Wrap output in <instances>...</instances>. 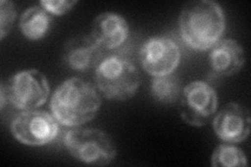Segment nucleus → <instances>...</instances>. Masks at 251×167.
I'll return each mask as SVG.
<instances>
[{"mask_svg":"<svg viewBox=\"0 0 251 167\" xmlns=\"http://www.w3.org/2000/svg\"><path fill=\"white\" fill-rule=\"evenodd\" d=\"M101 105L96 87L80 77H70L54 90L50 111L57 121L76 128L94 118Z\"/></svg>","mask_w":251,"mask_h":167,"instance_id":"f257e3e1","label":"nucleus"},{"mask_svg":"<svg viewBox=\"0 0 251 167\" xmlns=\"http://www.w3.org/2000/svg\"><path fill=\"white\" fill-rule=\"evenodd\" d=\"M180 35L185 44L196 50L213 47L225 30V15L213 0H197L184 5L179 17Z\"/></svg>","mask_w":251,"mask_h":167,"instance_id":"f03ea898","label":"nucleus"},{"mask_svg":"<svg viewBox=\"0 0 251 167\" xmlns=\"http://www.w3.org/2000/svg\"><path fill=\"white\" fill-rule=\"evenodd\" d=\"M97 90L108 99L128 100L136 94L140 74L136 66L119 54L104 55L96 67Z\"/></svg>","mask_w":251,"mask_h":167,"instance_id":"7ed1b4c3","label":"nucleus"},{"mask_svg":"<svg viewBox=\"0 0 251 167\" xmlns=\"http://www.w3.org/2000/svg\"><path fill=\"white\" fill-rule=\"evenodd\" d=\"M64 145L75 160L94 166H106L117 154L110 135L100 129H74L64 136Z\"/></svg>","mask_w":251,"mask_h":167,"instance_id":"20e7f679","label":"nucleus"},{"mask_svg":"<svg viewBox=\"0 0 251 167\" xmlns=\"http://www.w3.org/2000/svg\"><path fill=\"white\" fill-rule=\"evenodd\" d=\"M7 102L22 111L37 109L50 96V85L46 76L36 69L23 70L14 74L1 85Z\"/></svg>","mask_w":251,"mask_h":167,"instance_id":"39448f33","label":"nucleus"},{"mask_svg":"<svg viewBox=\"0 0 251 167\" xmlns=\"http://www.w3.org/2000/svg\"><path fill=\"white\" fill-rule=\"evenodd\" d=\"M180 116L191 126H203L218 111V95L207 82L195 81L186 85L180 95Z\"/></svg>","mask_w":251,"mask_h":167,"instance_id":"423d86ee","label":"nucleus"},{"mask_svg":"<svg viewBox=\"0 0 251 167\" xmlns=\"http://www.w3.org/2000/svg\"><path fill=\"white\" fill-rule=\"evenodd\" d=\"M59 124L53 115L46 111L26 110L14 118L11 132L22 144L42 146L58 137Z\"/></svg>","mask_w":251,"mask_h":167,"instance_id":"0eeeda50","label":"nucleus"},{"mask_svg":"<svg viewBox=\"0 0 251 167\" xmlns=\"http://www.w3.org/2000/svg\"><path fill=\"white\" fill-rule=\"evenodd\" d=\"M181 60L179 45L170 37L149 38L139 49V61L143 68L152 76L174 72Z\"/></svg>","mask_w":251,"mask_h":167,"instance_id":"6e6552de","label":"nucleus"},{"mask_svg":"<svg viewBox=\"0 0 251 167\" xmlns=\"http://www.w3.org/2000/svg\"><path fill=\"white\" fill-rule=\"evenodd\" d=\"M213 128L224 142L240 143L250 134L249 110L237 102H229L214 116Z\"/></svg>","mask_w":251,"mask_h":167,"instance_id":"1a4fd4ad","label":"nucleus"},{"mask_svg":"<svg viewBox=\"0 0 251 167\" xmlns=\"http://www.w3.org/2000/svg\"><path fill=\"white\" fill-rule=\"evenodd\" d=\"M128 22L123 16L105 12L100 14L92 23L90 36L104 51L119 49L129 38Z\"/></svg>","mask_w":251,"mask_h":167,"instance_id":"9d476101","label":"nucleus"},{"mask_svg":"<svg viewBox=\"0 0 251 167\" xmlns=\"http://www.w3.org/2000/svg\"><path fill=\"white\" fill-rule=\"evenodd\" d=\"M104 50L89 36H76L69 39L63 48V62L75 71H87L98 66L104 58Z\"/></svg>","mask_w":251,"mask_h":167,"instance_id":"9b49d317","label":"nucleus"},{"mask_svg":"<svg viewBox=\"0 0 251 167\" xmlns=\"http://www.w3.org/2000/svg\"><path fill=\"white\" fill-rule=\"evenodd\" d=\"M213 73L217 76H231L243 68L246 53L243 46L233 39H224L211 47L208 55Z\"/></svg>","mask_w":251,"mask_h":167,"instance_id":"f8f14e48","label":"nucleus"},{"mask_svg":"<svg viewBox=\"0 0 251 167\" xmlns=\"http://www.w3.org/2000/svg\"><path fill=\"white\" fill-rule=\"evenodd\" d=\"M50 22L49 12H46L41 5H35L22 13L19 26L23 36L31 41H37L45 37L50 30Z\"/></svg>","mask_w":251,"mask_h":167,"instance_id":"ddd939ff","label":"nucleus"},{"mask_svg":"<svg viewBox=\"0 0 251 167\" xmlns=\"http://www.w3.org/2000/svg\"><path fill=\"white\" fill-rule=\"evenodd\" d=\"M181 83L174 73L153 76L151 83L152 97L163 105H171L176 102L181 95Z\"/></svg>","mask_w":251,"mask_h":167,"instance_id":"4468645a","label":"nucleus"},{"mask_svg":"<svg viewBox=\"0 0 251 167\" xmlns=\"http://www.w3.org/2000/svg\"><path fill=\"white\" fill-rule=\"evenodd\" d=\"M247 164L245 153L233 143H222L211 155V166L214 167H245Z\"/></svg>","mask_w":251,"mask_h":167,"instance_id":"2eb2a0df","label":"nucleus"},{"mask_svg":"<svg viewBox=\"0 0 251 167\" xmlns=\"http://www.w3.org/2000/svg\"><path fill=\"white\" fill-rule=\"evenodd\" d=\"M17 17V10L13 1L2 0L0 1V39L11 33L14 22Z\"/></svg>","mask_w":251,"mask_h":167,"instance_id":"dca6fc26","label":"nucleus"},{"mask_svg":"<svg viewBox=\"0 0 251 167\" xmlns=\"http://www.w3.org/2000/svg\"><path fill=\"white\" fill-rule=\"evenodd\" d=\"M77 3L75 0H42L40 5L43 9L53 15H64L68 13Z\"/></svg>","mask_w":251,"mask_h":167,"instance_id":"f3484780","label":"nucleus"}]
</instances>
